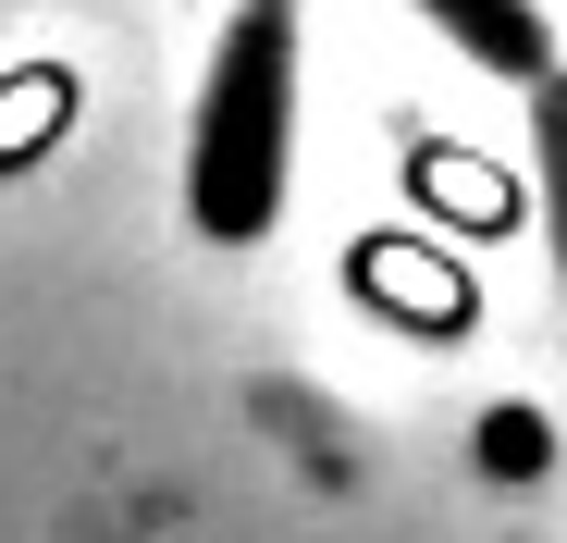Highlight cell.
<instances>
[{"mask_svg": "<svg viewBox=\"0 0 567 543\" xmlns=\"http://www.w3.org/2000/svg\"><path fill=\"white\" fill-rule=\"evenodd\" d=\"M530 161H543V223H555V272H567V74L530 86Z\"/></svg>", "mask_w": 567, "mask_h": 543, "instance_id": "cell-2", "label": "cell"}, {"mask_svg": "<svg viewBox=\"0 0 567 543\" xmlns=\"http://www.w3.org/2000/svg\"><path fill=\"white\" fill-rule=\"evenodd\" d=\"M420 186H432V198H444V211H468V223H494V211H506V198H494V173H482V161H468V173H456V161H444V148H432V161H420Z\"/></svg>", "mask_w": 567, "mask_h": 543, "instance_id": "cell-4", "label": "cell"}, {"mask_svg": "<svg viewBox=\"0 0 567 543\" xmlns=\"http://www.w3.org/2000/svg\"><path fill=\"white\" fill-rule=\"evenodd\" d=\"M444 38H468L482 62H506V74L543 86V25H530V13H468V0H444Z\"/></svg>", "mask_w": 567, "mask_h": 543, "instance_id": "cell-3", "label": "cell"}, {"mask_svg": "<svg viewBox=\"0 0 567 543\" xmlns=\"http://www.w3.org/2000/svg\"><path fill=\"white\" fill-rule=\"evenodd\" d=\"M284 148H297V13L247 0L210 50V100H198V148H185V211L223 247H259L284 223Z\"/></svg>", "mask_w": 567, "mask_h": 543, "instance_id": "cell-1", "label": "cell"}]
</instances>
